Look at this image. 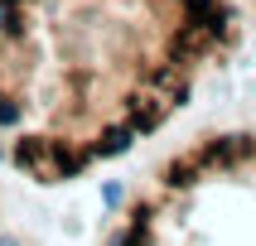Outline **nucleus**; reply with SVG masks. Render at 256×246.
I'll return each mask as SVG.
<instances>
[{"label":"nucleus","mask_w":256,"mask_h":246,"mask_svg":"<svg viewBox=\"0 0 256 246\" xmlns=\"http://www.w3.org/2000/svg\"><path fill=\"white\" fill-rule=\"evenodd\" d=\"M14 121H20V106H14V101L0 92V126H14Z\"/></svg>","instance_id":"39448f33"},{"label":"nucleus","mask_w":256,"mask_h":246,"mask_svg":"<svg viewBox=\"0 0 256 246\" xmlns=\"http://www.w3.org/2000/svg\"><path fill=\"white\" fill-rule=\"evenodd\" d=\"M0 246H24V242H20V237H0Z\"/></svg>","instance_id":"423d86ee"},{"label":"nucleus","mask_w":256,"mask_h":246,"mask_svg":"<svg viewBox=\"0 0 256 246\" xmlns=\"http://www.w3.org/2000/svg\"><path fill=\"white\" fill-rule=\"evenodd\" d=\"M102 203H106V213H116V208L126 203V188H121V184H106V188H102Z\"/></svg>","instance_id":"20e7f679"},{"label":"nucleus","mask_w":256,"mask_h":246,"mask_svg":"<svg viewBox=\"0 0 256 246\" xmlns=\"http://www.w3.org/2000/svg\"><path fill=\"white\" fill-rule=\"evenodd\" d=\"M198 155L188 150V155H179V159H170L164 169H160V184L170 188V193H184V188H194V179H198Z\"/></svg>","instance_id":"f03ea898"},{"label":"nucleus","mask_w":256,"mask_h":246,"mask_svg":"<svg viewBox=\"0 0 256 246\" xmlns=\"http://www.w3.org/2000/svg\"><path fill=\"white\" fill-rule=\"evenodd\" d=\"M130 145H136V130H130V126H112L106 135H102V145L92 150V159H106V155H126Z\"/></svg>","instance_id":"7ed1b4c3"},{"label":"nucleus","mask_w":256,"mask_h":246,"mask_svg":"<svg viewBox=\"0 0 256 246\" xmlns=\"http://www.w3.org/2000/svg\"><path fill=\"white\" fill-rule=\"evenodd\" d=\"M194 155H198L203 169H232V164H242V159L252 155V135H213V140H203Z\"/></svg>","instance_id":"f257e3e1"}]
</instances>
